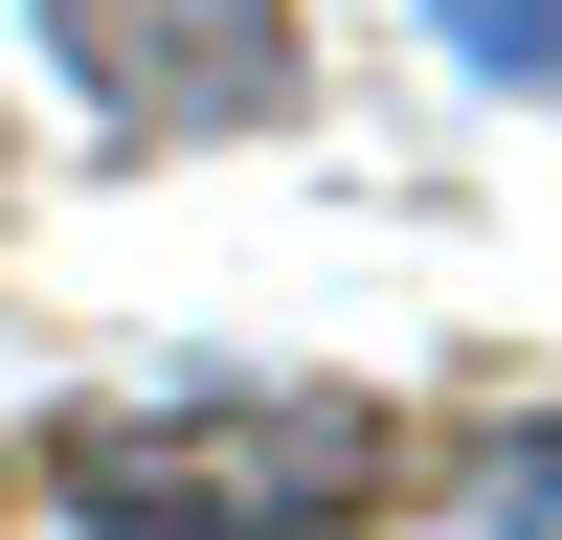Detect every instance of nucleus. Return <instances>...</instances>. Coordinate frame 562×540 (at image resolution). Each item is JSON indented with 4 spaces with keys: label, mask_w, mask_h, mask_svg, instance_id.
<instances>
[{
    "label": "nucleus",
    "mask_w": 562,
    "mask_h": 540,
    "mask_svg": "<svg viewBox=\"0 0 562 540\" xmlns=\"http://www.w3.org/2000/svg\"><path fill=\"white\" fill-rule=\"evenodd\" d=\"M405 450L383 405L338 383H225V405H113V428H68V495L113 540H293V518H360Z\"/></svg>",
    "instance_id": "nucleus-1"
},
{
    "label": "nucleus",
    "mask_w": 562,
    "mask_h": 540,
    "mask_svg": "<svg viewBox=\"0 0 562 540\" xmlns=\"http://www.w3.org/2000/svg\"><path fill=\"white\" fill-rule=\"evenodd\" d=\"M23 23H45V68H68L113 135H180V158H203V135H270L315 90L293 0H23Z\"/></svg>",
    "instance_id": "nucleus-2"
},
{
    "label": "nucleus",
    "mask_w": 562,
    "mask_h": 540,
    "mask_svg": "<svg viewBox=\"0 0 562 540\" xmlns=\"http://www.w3.org/2000/svg\"><path fill=\"white\" fill-rule=\"evenodd\" d=\"M473 90H562V0H428Z\"/></svg>",
    "instance_id": "nucleus-3"
},
{
    "label": "nucleus",
    "mask_w": 562,
    "mask_h": 540,
    "mask_svg": "<svg viewBox=\"0 0 562 540\" xmlns=\"http://www.w3.org/2000/svg\"><path fill=\"white\" fill-rule=\"evenodd\" d=\"M473 540H562V428L518 450V473H495V518H473Z\"/></svg>",
    "instance_id": "nucleus-4"
}]
</instances>
